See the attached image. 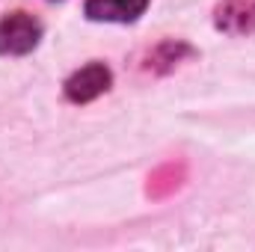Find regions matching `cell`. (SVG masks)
<instances>
[{
    "mask_svg": "<svg viewBox=\"0 0 255 252\" xmlns=\"http://www.w3.org/2000/svg\"><path fill=\"white\" fill-rule=\"evenodd\" d=\"M42 42V21L30 12H9L0 18V54L3 57H24Z\"/></svg>",
    "mask_w": 255,
    "mask_h": 252,
    "instance_id": "cell-1",
    "label": "cell"
},
{
    "mask_svg": "<svg viewBox=\"0 0 255 252\" xmlns=\"http://www.w3.org/2000/svg\"><path fill=\"white\" fill-rule=\"evenodd\" d=\"M110 86H113L110 68L104 63H89V65H83V68H77V71L65 80L63 92L71 104H89V101H95L98 95H104Z\"/></svg>",
    "mask_w": 255,
    "mask_h": 252,
    "instance_id": "cell-2",
    "label": "cell"
},
{
    "mask_svg": "<svg viewBox=\"0 0 255 252\" xmlns=\"http://www.w3.org/2000/svg\"><path fill=\"white\" fill-rule=\"evenodd\" d=\"M217 30L229 36H244L255 30V0H223L214 15Z\"/></svg>",
    "mask_w": 255,
    "mask_h": 252,
    "instance_id": "cell-3",
    "label": "cell"
},
{
    "mask_svg": "<svg viewBox=\"0 0 255 252\" xmlns=\"http://www.w3.org/2000/svg\"><path fill=\"white\" fill-rule=\"evenodd\" d=\"M148 0H86L89 21H110V24H130L145 12Z\"/></svg>",
    "mask_w": 255,
    "mask_h": 252,
    "instance_id": "cell-4",
    "label": "cell"
},
{
    "mask_svg": "<svg viewBox=\"0 0 255 252\" xmlns=\"http://www.w3.org/2000/svg\"><path fill=\"white\" fill-rule=\"evenodd\" d=\"M184 57H193L190 45H184V42H163V45H157V48L148 54V60H145V71L163 74V71L175 68Z\"/></svg>",
    "mask_w": 255,
    "mask_h": 252,
    "instance_id": "cell-5",
    "label": "cell"
},
{
    "mask_svg": "<svg viewBox=\"0 0 255 252\" xmlns=\"http://www.w3.org/2000/svg\"><path fill=\"white\" fill-rule=\"evenodd\" d=\"M184 181V163H166L148 178V196H166L181 187Z\"/></svg>",
    "mask_w": 255,
    "mask_h": 252,
    "instance_id": "cell-6",
    "label": "cell"
}]
</instances>
